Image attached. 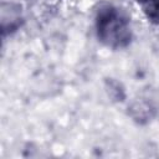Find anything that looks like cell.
<instances>
[{
  "mask_svg": "<svg viewBox=\"0 0 159 159\" xmlns=\"http://www.w3.org/2000/svg\"><path fill=\"white\" fill-rule=\"evenodd\" d=\"M98 40L111 48H124L132 41V27L127 14L114 5H103L96 14Z\"/></svg>",
  "mask_w": 159,
  "mask_h": 159,
  "instance_id": "cell-1",
  "label": "cell"
},
{
  "mask_svg": "<svg viewBox=\"0 0 159 159\" xmlns=\"http://www.w3.org/2000/svg\"><path fill=\"white\" fill-rule=\"evenodd\" d=\"M144 15L153 24L159 25V0H135Z\"/></svg>",
  "mask_w": 159,
  "mask_h": 159,
  "instance_id": "cell-2",
  "label": "cell"
}]
</instances>
